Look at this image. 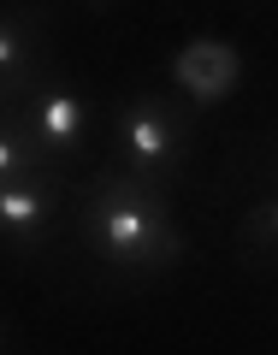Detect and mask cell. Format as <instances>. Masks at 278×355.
<instances>
[{
    "instance_id": "obj_1",
    "label": "cell",
    "mask_w": 278,
    "mask_h": 355,
    "mask_svg": "<svg viewBox=\"0 0 278 355\" xmlns=\"http://www.w3.org/2000/svg\"><path fill=\"white\" fill-rule=\"evenodd\" d=\"M77 237H83V249L101 254L107 272H130V279L172 266L177 249H184V237L172 225L166 184L137 178V172H101L95 196L83 202Z\"/></svg>"
},
{
    "instance_id": "obj_2",
    "label": "cell",
    "mask_w": 278,
    "mask_h": 355,
    "mask_svg": "<svg viewBox=\"0 0 278 355\" xmlns=\"http://www.w3.org/2000/svg\"><path fill=\"white\" fill-rule=\"evenodd\" d=\"M113 130H119V160H125V172H137V178H154V184H166L172 178V166H177V154H184V113H177L172 101H160V95H137V101H125L119 107V119H113Z\"/></svg>"
},
{
    "instance_id": "obj_3",
    "label": "cell",
    "mask_w": 278,
    "mask_h": 355,
    "mask_svg": "<svg viewBox=\"0 0 278 355\" xmlns=\"http://www.w3.org/2000/svg\"><path fill=\"white\" fill-rule=\"evenodd\" d=\"M18 119H24V130L42 142V154H48L53 166L83 160V148H89V101L71 89V77L42 71L36 89L18 101Z\"/></svg>"
},
{
    "instance_id": "obj_4",
    "label": "cell",
    "mask_w": 278,
    "mask_h": 355,
    "mask_svg": "<svg viewBox=\"0 0 278 355\" xmlns=\"http://www.w3.org/2000/svg\"><path fill=\"white\" fill-rule=\"evenodd\" d=\"M237 77H243V60H237V48L219 42V36H196L190 48L172 53V83H177V95H190L196 107L225 101L231 89H237Z\"/></svg>"
},
{
    "instance_id": "obj_5",
    "label": "cell",
    "mask_w": 278,
    "mask_h": 355,
    "mask_svg": "<svg viewBox=\"0 0 278 355\" xmlns=\"http://www.w3.org/2000/svg\"><path fill=\"white\" fill-rule=\"evenodd\" d=\"M60 184H65V178L6 184V190H0V237H12L18 249H36V243L48 237L53 214H60Z\"/></svg>"
},
{
    "instance_id": "obj_6",
    "label": "cell",
    "mask_w": 278,
    "mask_h": 355,
    "mask_svg": "<svg viewBox=\"0 0 278 355\" xmlns=\"http://www.w3.org/2000/svg\"><path fill=\"white\" fill-rule=\"evenodd\" d=\"M42 18L36 12H0V95L24 101L42 77Z\"/></svg>"
},
{
    "instance_id": "obj_7",
    "label": "cell",
    "mask_w": 278,
    "mask_h": 355,
    "mask_svg": "<svg viewBox=\"0 0 278 355\" xmlns=\"http://www.w3.org/2000/svg\"><path fill=\"white\" fill-rule=\"evenodd\" d=\"M36 178H65V172L42 154V142L24 130L18 107H6V113H0V190H6V184H36Z\"/></svg>"
},
{
    "instance_id": "obj_8",
    "label": "cell",
    "mask_w": 278,
    "mask_h": 355,
    "mask_svg": "<svg viewBox=\"0 0 278 355\" xmlns=\"http://www.w3.org/2000/svg\"><path fill=\"white\" fill-rule=\"evenodd\" d=\"M6 349H12V331H6V320H0V355H6Z\"/></svg>"
},
{
    "instance_id": "obj_9",
    "label": "cell",
    "mask_w": 278,
    "mask_h": 355,
    "mask_svg": "<svg viewBox=\"0 0 278 355\" xmlns=\"http://www.w3.org/2000/svg\"><path fill=\"white\" fill-rule=\"evenodd\" d=\"M6 107H12V101H6V95H0V113H6Z\"/></svg>"
},
{
    "instance_id": "obj_10",
    "label": "cell",
    "mask_w": 278,
    "mask_h": 355,
    "mask_svg": "<svg viewBox=\"0 0 278 355\" xmlns=\"http://www.w3.org/2000/svg\"><path fill=\"white\" fill-rule=\"evenodd\" d=\"M89 6H107V0H89Z\"/></svg>"
}]
</instances>
